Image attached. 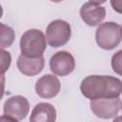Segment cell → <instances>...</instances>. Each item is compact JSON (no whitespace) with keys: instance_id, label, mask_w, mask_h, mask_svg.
<instances>
[{"instance_id":"18","label":"cell","mask_w":122,"mask_h":122,"mask_svg":"<svg viewBox=\"0 0 122 122\" xmlns=\"http://www.w3.org/2000/svg\"><path fill=\"white\" fill-rule=\"evenodd\" d=\"M120 108H121V111H122V102H121V107Z\"/></svg>"},{"instance_id":"16","label":"cell","mask_w":122,"mask_h":122,"mask_svg":"<svg viewBox=\"0 0 122 122\" xmlns=\"http://www.w3.org/2000/svg\"><path fill=\"white\" fill-rule=\"evenodd\" d=\"M107 0H90V2H92V3H95V4H103L105 3Z\"/></svg>"},{"instance_id":"8","label":"cell","mask_w":122,"mask_h":122,"mask_svg":"<svg viewBox=\"0 0 122 122\" xmlns=\"http://www.w3.org/2000/svg\"><path fill=\"white\" fill-rule=\"evenodd\" d=\"M61 89L59 79L53 74H45L35 83V92L41 98H53Z\"/></svg>"},{"instance_id":"4","label":"cell","mask_w":122,"mask_h":122,"mask_svg":"<svg viewBox=\"0 0 122 122\" xmlns=\"http://www.w3.org/2000/svg\"><path fill=\"white\" fill-rule=\"evenodd\" d=\"M71 25L61 19L51 21L46 30V37L48 44L52 48H58L66 45L71 39Z\"/></svg>"},{"instance_id":"12","label":"cell","mask_w":122,"mask_h":122,"mask_svg":"<svg viewBox=\"0 0 122 122\" xmlns=\"http://www.w3.org/2000/svg\"><path fill=\"white\" fill-rule=\"evenodd\" d=\"M14 37H15L14 30L10 27L1 23V48L2 50L11 46V44L14 41Z\"/></svg>"},{"instance_id":"5","label":"cell","mask_w":122,"mask_h":122,"mask_svg":"<svg viewBox=\"0 0 122 122\" xmlns=\"http://www.w3.org/2000/svg\"><path fill=\"white\" fill-rule=\"evenodd\" d=\"M90 106L95 116L102 119H112L118 114L121 101L119 97L96 98L91 100Z\"/></svg>"},{"instance_id":"13","label":"cell","mask_w":122,"mask_h":122,"mask_svg":"<svg viewBox=\"0 0 122 122\" xmlns=\"http://www.w3.org/2000/svg\"><path fill=\"white\" fill-rule=\"evenodd\" d=\"M111 65H112V71L118 75L122 76V50L116 51L112 56Z\"/></svg>"},{"instance_id":"15","label":"cell","mask_w":122,"mask_h":122,"mask_svg":"<svg viewBox=\"0 0 122 122\" xmlns=\"http://www.w3.org/2000/svg\"><path fill=\"white\" fill-rule=\"evenodd\" d=\"M113 10L122 14V0H110Z\"/></svg>"},{"instance_id":"19","label":"cell","mask_w":122,"mask_h":122,"mask_svg":"<svg viewBox=\"0 0 122 122\" xmlns=\"http://www.w3.org/2000/svg\"><path fill=\"white\" fill-rule=\"evenodd\" d=\"M121 35H122V27H121Z\"/></svg>"},{"instance_id":"9","label":"cell","mask_w":122,"mask_h":122,"mask_svg":"<svg viewBox=\"0 0 122 122\" xmlns=\"http://www.w3.org/2000/svg\"><path fill=\"white\" fill-rule=\"evenodd\" d=\"M80 16L82 20L91 27L99 25L106 16V9L99 4L86 2L80 8Z\"/></svg>"},{"instance_id":"2","label":"cell","mask_w":122,"mask_h":122,"mask_svg":"<svg viewBox=\"0 0 122 122\" xmlns=\"http://www.w3.org/2000/svg\"><path fill=\"white\" fill-rule=\"evenodd\" d=\"M47 48V37L44 32L38 29L26 30L20 38L21 53L30 57L43 55Z\"/></svg>"},{"instance_id":"17","label":"cell","mask_w":122,"mask_h":122,"mask_svg":"<svg viewBox=\"0 0 122 122\" xmlns=\"http://www.w3.org/2000/svg\"><path fill=\"white\" fill-rule=\"evenodd\" d=\"M51 2H54V3H59V2H61V1H63V0H51Z\"/></svg>"},{"instance_id":"11","label":"cell","mask_w":122,"mask_h":122,"mask_svg":"<svg viewBox=\"0 0 122 122\" xmlns=\"http://www.w3.org/2000/svg\"><path fill=\"white\" fill-rule=\"evenodd\" d=\"M56 120L55 108L47 102H41L34 106L30 121L31 122H54Z\"/></svg>"},{"instance_id":"10","label":"cell","mask_w":122,"mask_h":122,"mask_svg":"<svg viewBox=\"0 0 122 122\" xmlns=\"http://www.w3.org/2000/svg\"><path fill=\"white\" fill-rule=\"evenodd\" d=\"M17 69L21 73L27 76H34L40 73L45 66V59L43 55L30 57L21 54L17 59Z\"/></svg>"},{"instance_id":"1","label":"cell","mask_w":122,"mask_h":122,"mask_svg":"<svg viewBox=\"0 0 122 122\" xmlns=\"http://www.w3.org/2000/svg\"><path fill=\"white\" fill-rule=\"evenodd\" d=\"M82 94L89 99L119 97L122 93V81L112 75H89L80 84Z\"/></svg>"},{"instance_id":"7","label":"cell","mask_w":122,"mask_h":122,"mask_svg":"<svg viewBox=\"0 0 122 122\" xmlns=\"http://www.w3.org/2000/svg\"><path fill=\"white\" fill-rule=\"evenodd\" d=\"M50 69L51 72L55 75H69L75 69L74 57L69 51H57L50 59Z\"/></svg>"},{"instance_id":"3","label":"cell","mask_w":122,"mask_h":122,"mask_svg":"<svg viewBox=\"0 0 122 122\" xmlns=\"http://www.w3.org/2000/svg\"><path fill=\"white\" fill-rule=\"evenodd\" d=\"M121 27L115 22H105L99 24L95 31V41L97 45L107 51L116 48L121 42Z\"/></svg>"},{"instance_id":"14","label":"cell","mask_w":122,"mask_h":122,"mask_svg":"<svg viewBox=\"0 0 122 122\" xmlns=\"http://www.w3.org/2000/svg\"><path fill=\"white\" fill-rule=\"evenodd\" d=\"M1 59H2V62H1L2 74H4V72L10 68V62H11V56H10V52L2 50V51H1Z\"/></svg>"},{"instance_id":"6","label":"cell","mask_w":122,"mask_h":122,"mask_svg":"<svg viewBox=\"0 0 122 122\" xmlns=\"http://www.w3.org/2000/svg\"><path fill=\"white\" fill-rule=\"evenodd\" d=\"M30 112V104L28 99L22 95H13L9 97L3 106L5 115L12 118L13 121H20L26 118Z\"/></svg>"}]
</instances>
